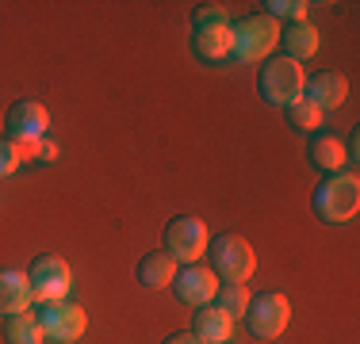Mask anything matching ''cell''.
Masks as SVG:
<instances>
[{
  "label": "cell",
  "mask_w": 360,
  "mask_h": 344,
  "mask_svg": "<svg viewBox=\"0 0 360 344\" xmlns=\"http://www.w3.org/2000/svg\"><path fill=\"white\" fill-rule=\"evenodd\" d=\"M230 50H234V23H230V12L219 4H195L192 12V54L200 62L215 65L226 62Z\"/></svg>",
  "instance_id": "obj_1"
},
{
  "label": "cell",
  "mask_w": 360,
  "mask_h": 344,
  "mask_svg": "<svg viewBox=\"0 0 360 344\" xmlns=\"http://www.w3.org/2000/svg\"><path fill=\"white\" fill-rule=\"evenodd\" d=\"M314 214L326 222V226H345V222L356 218L360 211V180L356 172H330L319 187H314Z\"/></svg>",
  "instance_id": "obj_2"
},
{
  "label": "cell",
  "mask_w": 360,
  "mask_h": 344,
  "mask_svg": "<svg viewBox=\"0 0 360 344\" xmlns=\"http://www.w3.org/2000/svg\"><path fill=\"white\" fill-rule=\"evenodd\" d=\"M303 84H307V73L299 62L291 58H269L261 62V73H257V92H261L264 103L272 107H291L295 100H303Z\"/></svg>",
  "instance_id": "obj_3"
},
{
  "label": "cell",
  "mask_w": 360,
  "mask_h": 344,
  "mask_svg": "<svg viewBox=\"0 0 360 344\" xmlns=\"http://www.w3.org/2000/svg\"><path fill=\"white\" fill-rule=\"evenodd\" d=\"M280 46V23L272 20V15L257 12V15H245L242 23H234V50H230V58L234 62H269L272 54H276Z\"/></svg>",
  "instance_id": "obj_4"
},
{
  "label": "cell",
  "mask_w": 360,
  "mask_h": 344,
  "mask_svg": "<svg viewBox=\"0 0 360 344\" xmlns=\"http://www.w3.org/2000/svg\"><path fill=\"white\" fill-rule=\"evenodd\" d=\"M211 256V272L222 283H250V275L257 272V253L242 234H219L207 245Z\"/></svg>",
  "instance_id": "obj_5"
},
{
  "label": "cell",
  "mask_w": 360,
  "mask_h": 344,
  "mask_svg": "<svg viewBox=\"0 0 360 344\" xmlns=\"http://www.w3.org/2000/svg\"><path fill=\"white\" fill-rule=\"evenodd\" d=\"M27 283H31V303H58L70 295L73 287V268L62 260L58 253H42L31 260L27 268Z\"/></svg>",
  "instance_id": "obj_6"
},
{
  "label": "cell",
  "mask_w": 360,
  "mask_h": 344,
  "mask_svg": "<svg viewBox=\"0 0 360 344\" xmlns=\"http://www.w3.org/2000/svg\"><path fill=\"white\" fill-rule=\"evenodd\" d=\"M207 245L211 234L203 226V218H195V214H176L165 226V253L176 264H200V256H207Z\"/></svg>",
  "instance_id": "obj_7"
},
{
  "label": "cell",
  "mask_w": 360,
  "mask_h": 344,
  "mask_svg": "<svg viewBox=\"0 0 360 344\" xmlns=\"http://www.w3.org/2000/svg\"><path fill=\"white\" fill-rule=\"evenodd\" d=\"M242 322L250 325V333H253V337H261V340L284 337V329L291 325V303H288V295H280V291L253 295V303H250V310H245Z\"/></svg>",
  "instance_id": "obj_8"
},
{
  "label": "cell",
  "mask_w": 360,
  "mask_h": 344,
  "mask_svg": "<svg viewBox=\"0 0 360 344\" xmlns=\"http://www.w3.org/2000/svg\"><path fill=\"white\" fill-rule=\"evenodd\" d=\"M35 317L42 325V337L54 340V344H73V340L84 337V329H89V314H84L77 303H70V298L42 303Z\"/></svg>",
  "instance_id": "obj_9"
},
{
  "label": "cell",
  "mask_w": 360,
  "mask_h": 344,
  "mask_svg": "<svg viewBox=\"0 0 360 344\" xmlns=\"http://www.w3.org/2000/svg\"><path fill=\"white\" fill-rule=\"evenodd\" d=\"M4 131L15 145H39L50 131V111L42 107L39 100H20V103H12V111H8Z\"/></svg>",
  "instance_id": "obj_10"
},
{
  "label": "cell",
  "mask_w": 360,
  "mask_h": 344,
  "mask_svg": "<svg viewBox=\"0 0 360 344\" xmlns=\"http://www.w3.org/2000/svg\"><path fill=\"white\" fill-rule=\"evenodd\" d=\"M173 291L184 306L200 310V306H211L215 303V291H219V275L207 268V264H184L176 268V279H173Z\"/></svg>",
  "instance_id": "obj_11"
},
{
  "label": "cell",
  "mask_w": 360,
  "mask_h": 344,
  "mask_svg": "<svg viewBox=\"0 0 360 344\" xmlns=\"http://www.w3.org/2000/svg\"><path fill=\"white\" fill-rule=\"evenodd\" d=\"M303 100L319 103L322 111L341 107V103L349 100V77L341 73V69H322V73H314L311 81L303 84Z\"/></svg>",
  "instance_id": "obj_12"
},
{
  "label": "cell",
  "mask_w": 360,
  "mask_h": 344,
  "mask_svg": "<svg viewBox=\"0 0 360 344\" xmlns=\"http://www.w3.org/2000/svg\"><path fill=\"white\" fill-rule=\"evenodd\" d=\"M280 46H284V58H291V62H299L303 65L307 58H314L319 54V46H322V34L314 23H288V27H280Z\"/></svg>",
  "instance_id": "obj_13"
},
{
  "label": "cell",
  "mask_w": 360,
  "mask_h": 344,
  "mask_svg": "<svg viewBox=\"0 0 360 344\" xmlns=\"http://www.w3.org/2000/svg\"><path fill=\"white\" fill-rule=\"evenodd\" d=\"M31 310V283L27 272L20 268H0V317H12Z\"/></svg>",
  "instance_id": "obj_14"
},
{
  "label": "cell",
  "mask_w": 360,
  "mask_h": 344,
  "mask_svg": "<svg viewBox=\"0 0 360 344\" xmlns=\"http://www.w3.org/2000/svg\"><path fill=\"white\" fill-rule=\"evenodd\" d=\"M192 333L203 344H226L230 333H234V317L219 306H200L192 314Z\"/></svg>",
  "instance_id": "obj_15"
},
{
  "label": "cell",
  "mask_w": 360,
  "mask_h": 344,
  "mask_svg": "<svg viewBox=\"0 0 360 344\" xmlns=\"http://www.w3.org/2000/svg\"><path fill=\"white\" fill-rule=\"evenodd\" d=\"M176 268L180 264L165 253V249H161V253H146L139 260V283L146 291H165V287H173Z\"/></svg>",
  "instance_id": "obj_16"
},
{
  "label": "cell",
  "mask_w": 360,
  "mask_h": 344,
  "mask_svg": "<svg viewBox=\"0 0 360 344\" xmlns=\"http://www.w3.org/2000/svg\"><path fill=\"white\" fill-rule=\"evenodd\" d=\"M311 161L319 165L326 176L330 172H345L349 165V153H345V142H341L338 134H311Z\"/></svg>",
  "instance_id": "obj_17"
},
{
  "label": "cell",
  "mask_w": 360,
  "mask_h": 344,
  "mask_svg": "<svg viewBox=\"0 0 360 344\" xmlns=\"http://www.w3.org/2000/svg\"><path fill=\"white\" fill-rule=\"evenodd\" d=\"M4 340L8 344H42V325L39 317L31 314V310H23V314H12L4 317Z\"/></svg>",
  "instance_id": "obj_18"
},
{
  "label": "cell",
  "mask_w": 360,
  "mask_h": 344,
  "mask_svg": "<svg viewBox=\"0 0 360 344\" xmlns=\"http://www.w3.org/2000/svg\"><path fill=\"white\" fill-rule=\"evenodd\" d=\"M253 303V295H250V283H219V291H215V306L219 310H226L230 317H245V310H250Z\"/></svg>",
  "instance_id": "obj_19"
},
{
  "label": "cell",
  "mask_w": 360,
  "mask_h": 344,
  "mask_svg": "<svg viewBox=\"0 0 360 344\" xmlns=\"http://www.w3.org/2000/svg\"><path fill=\"white\" fill-rule=\"evenodd\" d=\"M288 111V123L295 126V131H303V134H319L322 131V119H326V111L319 107V103H311V100H295Z\"/></svg>",
  "instance_id": "obj_20"
},
{
  "label": "cell",
  "mask_w": 360,
  "mask_h": 344,
  "mask_svg": "<svg viewBox=\"0 0 360 344\" xmlns=\"http://www.w3.org/2000/svg\"><path fill=\"white\" fill-rule=\"evenodd\" d=\"M307 0H269V4H264V15H272V20L276 23H303L307 20Z\"/></svg>",
  "instance_id": "obj_21"
},
{
  "label": "cell",
  "mask_w": 360,
  "mask_h": 344,
  "mask_svg": "<svg viewBox=\"0 0 360 344\" xmlns=\"http://www.w3.org/2000/svg\"><path fill=\"white\" fill-rule=\"evenodd\" d=\"M23 165V153H20V145L12 142V138H0V180L4 176H15Z\"/></svg>",
  "instance_id": "obj_22"
},
{
  "label": "cell",
  "mask_w": 360,
  "mask_h": 344,
  "mask_svg": "<svg viewBox=\"0 0 360 344\" xmlns=\"http://www.w3.org/2000/svg\"><path fill=\"white\" fill-rule=\"evenodd\" d=\"M54 157H58V145L42 138V142H39V161H42V165H54Z\"/></svg>",
  "instance_id": "obj_23"
},
{
  "label": "cell",
  "mask_w": 360,
  "mask_h": 344,
  "mask_svg": "<svg viewBox=\"0 0 360 344\" xmlns=\"http://www.w3.org/2000/svg\"><path fill=\"white\" fill-rule=\"evenodd\" d=\"M165 344H203V340L195 337L192 329H180V333H173V337H165Z\"/></svg>",
  "instance_id": "obj_24"
}]
</instances>
